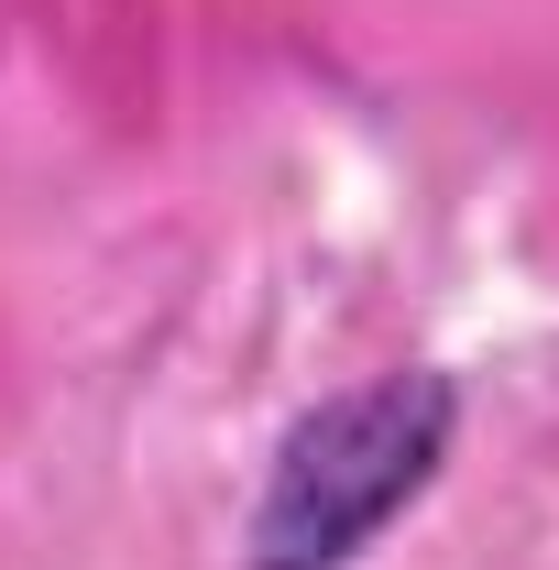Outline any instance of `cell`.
Returning a JSON list of instances; mask_svg holds the SVG:
<instances>
[{
  "mask_svg": "<svg viewBox=\"0 0 559 570\" xmlns=\"http://www.w3.org/2000/svg\"><path fill=\"white\" fill-rule=\"evenodd\" d=\"M439 450H450V384L439 373H384V384H362L341 406H318L285 439L275 494L253 515L264 570H341L439 472Z\"/></svg>",
  "mask_w": 559,
  "mask_h": 570,
  "instance_id": "1",
  "label": "cell"
}]
</instances>
